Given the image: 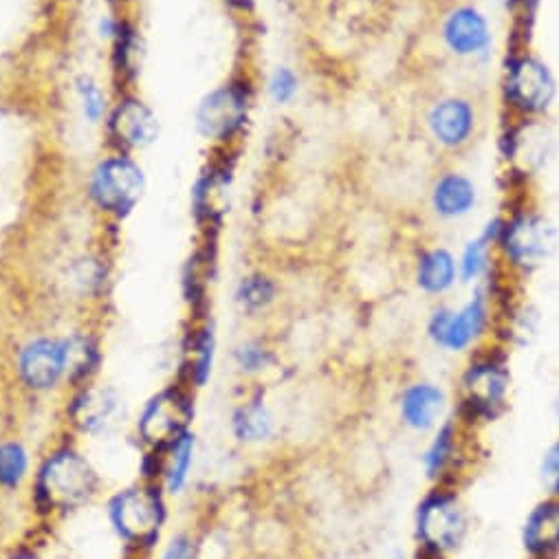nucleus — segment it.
Wrapping results in <instances>:
<instances>
[{"mask_svg": "<svg viewBox=\"0 0 559 559\" xmlns=\"http://www.w3.org/2000/svg\"><path fill=\"white\" fill-rule=\"evenodd\" d=\"M478 437V432L467 430L454 416L428 435L421 454H418V467H421L426 483L463 487L474 474L480 456Z\"/></svg>", "mask_w": 559, "mask_h": 559, "instance_id": "obj_8", "label": "nucleus"}, {"mask_svg": "<svg viewBox=\"0 0 559 559\" xmlns=\"http://www.w3.org/2000/svg\"><path fill=\"white\" fill-rule=\"evenodd\" d=\"M231 432L242 445H264L277 432V418L258 388L240 401L231 414Z\"/></svg>", "mask_w": 559, "mask_h": 559, "instance_id": "obj_21", "label": "nucleus"}, {"mask_svg": "<svg viewBox=\"0 0 559 559\" xmlns=\"http://www.w3.org/2000/svg\"><path fill=\"white\" fill-rule=\"evenodd\" d=\"M437 40L441 51L463 67H485L496 56L493 23L474 0H456L441 12Z\"/></svg>", "mask_w": 559, "mask_h": 559, "instance_id": "obj_7", "label": "nucleus"}, {"mask_svg": "<svg viewBox=\"0 0 559 559\" xmlns=\"http://www.w3.org/2000/svg\"><path fill=\"white\" fill-rule=\"evenodd\" d=\"M452 392L437 379H405L394 394V418L412 437L426 439L452 416Z\"/></svg>", "mask_w": 559, "mask_h": 559, "instance_id": "obj_11", "label": "nucleus"}, {"mask_svg": "<svg viewBox=\"0 0 559 559\" xmlns=\"http://www.w3.org/2000/svg\"><path fill=\"white\" fill-rule=\"evenodd\" d=\"M16 559H36L34 555H21V557H16Z\"/></svg>", "mask_w": 559, "mask_h": 559, "instance_id": "obj_35", "label": "nucleus"}, {"mask_svg": "<svg viewBox=\"0 0 559 559\" xmlns=\"http://www.w3.org/2000/svg\"><path fill=\"white\" fill-rule=\"evenodd\" d=\"M559 97V82L533 43L509 40L500 56L498 106L502 119L544 121Z\"/></svg>", "mask_w": 559, "mask_h": 559, "instance_id": "obj_4", "label": "nucleus"}, {"mask_svg": "<svg viewBox=\"0 0 559 559\" xmlns=\"http://www.w3.org/2000/svg\"><path fill=\"white\" fill-rule=\"evenodd\" d=\"M300 93V75L292 67H275L266 80V95L275 106H289Z\"/></svg>", "mask_w": 559, "mask_h": 559, "instance_id": "obj_28", "label": "nucleus"}, {"mask_svg": "<svg viewBox=\"0 0 559 559\" xmlns=\"http://www.w3.org/2000/svg\"><path fill=\"white\" fill-rule=\"evenodd\" d=\"M142 188L144 177L139 166L126 155H112L93 173L91 194L104 212L121 216L134 207L142 197Z\"/></svg>", "mask_w": 559, "mask_h": 559, "instance_id": "obj_16", "label": "nucleus"}, {"mask_svg": "<svg viewBox=\"0 0 559 559\" xmlns=\"http://www.w3.org/2000/svg\"><path fill=\"white\" fill-rule=\"evenodd\" d=\"M110 132L123 148L148 146L157 136V119L153 110L134 97H126L110 115Z\"/></svg>", "mask_w": 559, "mask_h": 559, "instance_id": "obj_22", "label": "nucleus"}, {"mask_svg": "<svg viewBox=\"0 0 559 559\" xmlns=\"http://www.w3.org/2000/svg\"><path fill=\"white\" fill-rule=\"evenodd\" d=\"M537 483L542 496L559 500V435L544 448L537 463Z\"/></svg>", "mask_w": 559, "mask_h": 559, "instance_id": "obj_29", "label": "nucleus"}, {"mask_svg": "<svg viewBox=\"0 0 559 559\" xmlns=\"http://www.w3.org/2000/svg\"><path fill=\"white\" fill-rule=\"evenodd\" d=\"M80 93H82V102H84V112L86 117L97 123L104 115V95L99 91V86L93 80H82L80 84Z\"/></svg>", "mask_w": 559, "mask_h": 559, "instance_id": "obj_31", "label": "nucleus"}, {"mask_svg": "<svg viewBox=\"0 0 559 559\" xmlns=\"http://www.w3.org/2000/svg\"><path fill=\"white\" fill-rule=\"evenodd\" d=\"M214 361V335L210 326H203L192 344V379L197 385H203L212 372Z\"/></svg>", "mask_w": 559, "mask_h": 559, "instance_id": "obj_30", "label": "nucleus"}, {"mask_svg": "<svg viewBox=\"0 0 559 559\" xmlns=\"http://www.w3.org/2000/svg\"><path fill=\"white\" fill-rule=\"evenodd\" d=\"M277 298H280V287L275 283V277L264 271H251L242 275L236 287V305L249 318L262 316L269 309H273Z\"/></svg>", "mask_w": 559, "mask_h": 559, "instance_id": "obj_23", "label": "nucleus"}, {"mask_svg": "<svg viewBox=\"0 0 559 559\" xmlns=\"http://www.w3.org/2000/svg\"><path fill=\"white\" fill-rule=\"evenodd\" d=\"M227 5L238 10V12H242V14H249L253 10V5H255V0H227Z\"/></svg>", "mask_w": 559, "mask_h": 559, "instance_id": "obj_34", "label": "nucleus"}, {"mask_svg": "<svg viewBox=\"0 0 559 559\" xmlns=\"http://www.w3.org/2000/svg\"><path fill=\"white\" fill-rule=\"evenodd\" d=\"M162 559H194V539L183 533L173 537Z\"/></svg>", "mask_w": 559, "mask_h": 559, "instance_id": "obj_32", "label": "nucleus"}, {"mask_svg": "<svg viewBox=\"0 0 559 559\" xmlns=\"http://www.w3.org/2000/svg\"><path fill=\"white\" fill-rule=\"evenodd\" d=\"M409 559H450L445 555H439V552H432V550H426V548H418L414 546L412 552H409Z\"/></svg>", "mask_w": 559, "mask_h": 559, "instance_id": "obj_33", "label": "nucleus"}, {"mask_svg": "<svg viewBox=\"0 0 559 559\" xmlns=\"http://www.w3.org/2000/svg\"><path fill=\"white\" fill-rule=\"evenodd\" d=\"M498 227H500V221L496 212L456 251L463 289H474L485 285L487 280L500 269L498 253H496Z\"/></svg>", "mask_w": 559, "mask_h": 559, "instance_id": "obj_19", "label": "nucleus"}, {"mask_svg": "<svg viewBox=\"0 0 559 559\" xmlns=\"http://www.w3.org/2000/svg\"><path fill=\"white\" fill-rule=\"evenodd\" d=\"M88 340L43 337L27 344L19 357V372L34 390H51L69 372H84L93 359Z\"/></svg>", "mask_w": 559, "mask_h": 559, "instance_id": "obj_10", "label": "nucleus"}, {"mask_svg": "<svg viewBox=\"0 0 559 559\" xmlns=\"http://www.w3.org/2000/svg\"><path fill=\"white\" fill-rule=\"evenodd\" d=\"M277 364L275 348L264 337H247L234 348V366L245 379H260Z\"/></svg>", "mask_w": 559, "mask_h": 559, "instance_id": "obj_24", "label": "nucleus"}, {"mask_svg": "<svg viewBox=\"0 0 559 559\" xmlns=\"http://www.w3.org/2000/svg\"><path fill=\"white\" fill-rule=\"evenodd\" d=\"M524 559H559V500L542 496L531 504L520 524Z\"/></svg>", "mask_w": 559, "mask_h": 559, "instance_id": "obj_18", "label": "nucleus"}, {"mask_svg": "<svg viewBox=\"0 0 559 559\" xmlns=\"http://www.w3.org/2000/svg\"><path fill=\"white\" fill-rule=\"evenodd\" d=\"M253 86L251 80L240 78L216 88L205 97L199 110V128L207 139L221 144H231L245 130L251 115Z\"/></svg>", "mask_w": 559, "mask_h": 559, "instance_id": "obj_12", "label": "nucleus"}, {"mask_svg": "<svg viewBox=\"0 0 559 559\" xmlns=\"http://www.w3.org/2000/svg\"><path fill=\"white\" fill-rule=\"evenodd\" d=\"M539 8H542V0H504V10L511 21L509 40L533 43Z\"/></svg>", "mask_w": 559, "mask_h": 559, "instance_id": "obj_26", "label": "nucleus"}, {"mask_svg": "<svg viewBox=\"0 0 559 559\" xmlns=\"http://www.w3.org/2000/svg\"><path fill=\"white\" fill-rule=\"evenodd\" d=\"M29 469V454L27 450L16 443H3L0 445V485L3 487H19Z\"/></svg>", "mask_w": 559, "mask_h": 559, "instance_id": "obj_27", "label": "nucleus"}, {"mask_svg": "<svg viewBox=\"0 0 559 559\" xmlns=\"http://www.w3.org/2000/svg\"><path fill=\"white\" fill-rule=\"evenodd\" d=\"M95 472L73 450L53 454L40 472L38 491L49 507L73 509L95 493Z\"/></svg>", "mask_w": 559, "mask_h": 559, "instance_id": "obj_14", "label": "nucleus"}, {"mask_svg": "<svg viewBox=\"0 0 559 559\" xmlns=\"http://www.w3.org/2000/svg\"><path fill=\"white\" fill-rule=\"evenodd\" d=\"M188 405L183 394L164 392L151 401L146 407L139 432L153 445H173L181 435H186Z\"/></svg>", "mask_w": 559, "mask_h": 559, "instance_id": "obj_20", "label": "nucleus"}, {"mask_svg": "<svg viewBox=\"0 0 559 559\" xmlns=\"http://www.w3.org/2000/svg\"><path fill=\"white\" fill-rule=\"evenodd\" d=\"M409 283L421 298L450 300L461 289L456 249L445 242L418 245L409 260Z\"/></svg>", "mask_w": 559, "mask_h": 559, "instance_id": "obj_15", "label": "nucleus"}, {"mask_svg": "<svg viewBox=\"0 0 559 559\" xmlns=\"http://www.w3.org/2000/svg\"><path fill=\"white\" fill-rule=\"evenodd\" d=\"M192 456H194V437L186 432L170 445V452L162 463V474L173 493H177L186 485L188 472L192 467Z\"/></svg>", "mask_w": 559, "mask_h": 559, "instance_id": "obj_25", "label": "nucleus"}, {"mask_svg": "<svg viewBox=\"0 0 559 559\" xmlns=\"http://www.w3.org/2000/svg\"><path fill=\"white\" fill-rule=\"evenodd\" d=\"M498 266L518 285H526L557 251L559 231L537 203L531 186L507 188V201L498 212Z\"/></svg>", "mask_w": 559, "mask_h": 559, "instance_id": "obj_1", "label": "nucleus"}, {"mask_svg": "<svg viewBox=\"0 0 559 559\" xmlns=\"http://www.w3.org/2000/svg\"><path fill=\"white\" fill-rule=\"evenodd\" d=\"M480 203L483 190L478 181L456 166H443L430 179L426 192V210L432 221L441 225L465 223L478 212Z\"/></svg>", "mask_w": 559, "mask_h": 559, "instance_id": "obj_13", "label": "nucleus"}, {"mask_svg": "<svg viewBox=\"0 0 559 559\" xmlns=\"http://www.w3.org/2000/svg\"><path fill=\"white\" fill-rule=\"evenodd\" d=\"M421 128L439 155L456 159L478 142L483 130L480 102L465 91H443L424 106Z\"/></svg>", "mask_w": 559, "mask_h": 559, "instance_id": "obj_6", "label": "nucleus"}, {"mask_svg": "<svg viewBox=\"0 0 559 559\" xmlns=\"http://www.w3.org/2000/svg\"><path fill=\"white\" fill-rule=\"evenodd\" d=\"M511 394V348L493 340L463 359L452 392V416L467 430L480 435L509 414Z\"/></svg>", "mask_w": 559, "mask_h": 559, "instance_id": "obj_2", "label": "nucleus"}, {"mask_svg": "<svg viewBox=\"0 0 559 559\" xmlns=\"http://www.w3.org/2000/svg\"><path fill=\"white\" fill-rule=\"evenodd\" d=\"M552 136L544 121L502 119L498 126V155L507 188L531 186L550 157Z\"/></svg>", "mask_w": 559, "mask_h": 559, "instance_id": "obj_9", "label": "nucleus"}, {"mask_svg": "<svg viewBox=\"0 0 559 559\" xmlns=\"http://www.w3.org/2000/svg\"><path fill=\"white\" fill-rule=\"evenodd\" d=\"M500 307L491 280L485 285L467 289L461 302H435L430 309L424 335L428 344L448 357L465 359L480 346L498 340Z\"/></svg>", "mask_w": 559, "mask_h": 559, "instance_id": "obj_3", "label": "nucleus"}, {"mask_svg": "<svg viewBox=\"0 0 559 559\" xmlns=\"http://www.w3.org/2000/svg\"><path fill=\"white\" fill-rule=\"evenodd\" d=\"M472 526L469 504L456 485H428L412 511L414 546L450 559L463 550Z\"/></svg>", "mask_w": 559, "mask_h": 559, "instance_id": "obj_5", "label": "nucleus"}, {"mask_svg": "<svg viewBox=\"0 0 559 559\" xmlns=\"http://www.w3.org/2000/svg\"><path fill=\"white\" fill-rule=\"evenodd\" d=\"M110 515L123 539L144 546L162 524V500L148 487H136L119 493L110 504Z\"/></svg>", "mask_w": 559, "mask_h": 559, "instance_id": "obj_17", "label": "nucleus"}]
</instances>
